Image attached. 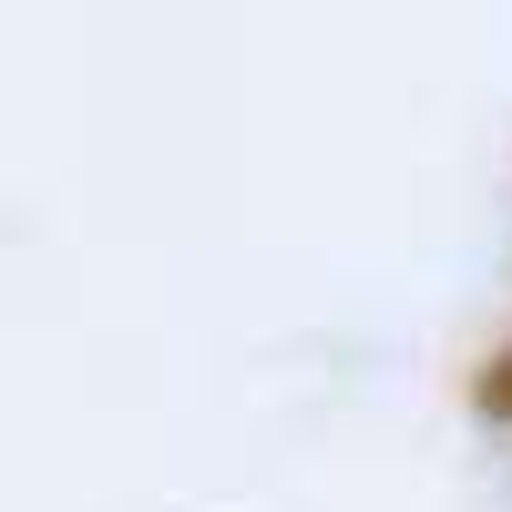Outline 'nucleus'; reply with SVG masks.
<instances>
[{
  "instance_id": "obj_1",
  "label": "nucleus",
  "mask_w": 512,
  "mask_h": 512,
  "mask_svg": "<svg viewBox=\"0 0 512 512\" xmlns=\"http://www.w3.org/2000/svg\"><path fill=\"white\" fill-rule=\"evenodd\" d=\"M472 400H482V410H492V420H512V349H502V359H492V369H482V379H472Z\"/></svg>"
}]
</instances>
